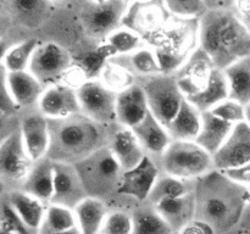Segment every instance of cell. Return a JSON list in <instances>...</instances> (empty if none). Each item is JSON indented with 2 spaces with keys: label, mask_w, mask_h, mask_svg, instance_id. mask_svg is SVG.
Returning a JSON list of instances; mask_svg holds the SVG:
<instances>
[{
  "label": "cell",
  "mask_w": 250,
  "mask_h": 234,
  "mask_svg": "<svg viewBox=\"0 0 250 234\" xmlns=\"http://www.w3.org/2000/svg\"><path fill=\"white\" fill-rule=\"evenodd\" d=\"M51 2H53L54 5H58V4H62V2H65L66 0H50Z\"/></svg>",
  "instance_id": "51"
},
{
  "label": "cell",
  "mask_w": 250,
  "mask_h": 234,
  "mask_svg": "<svg viewBox=\"0 0 250 234\" xmlns=\"http://www.w3.org/2000/svg\"><path fill=\"white\" fill-rule=\"evenodd\" d=\"M211 112L219 118L234 124V126L246 121V106L231 98L216 105L211 110Z\"/></svg>",
  "instance_id": "42"
},
{
  "label": "cell",
  "mask_w": 250,
  "mask_h": 234,
  "mask_svg": "<svg viewBox=\"0 0 250 234\" xmlns=\"http://www.w3.org/2000/svg\"><path fill=\"white\" fill-rule=\"evenodd\" d=\"M87 196L89 195L76 165L54 162V193L50 204L75 210Z\"/></svg>",
  "instance_id": "14"
},
{
  "label": "cell",
  "mask_w": 250,
  "mask_h": 234,
  "mask_svg": "<svg viewBox=\"0 0 250 234\" xmlns=\"http://www.w3.org/2000/svg\"><path fill=\"white\" fill-rule=\"evenodd\" d=\"M0 234H12V233H9V232H5V231H0Z\"/></svg>",
  "instance_id": "52"
},
{
  "label": "cell",
  "mask_w": 250,
  "mask_h": 234,
  "mask_svg": "<svg viewBox=\"0 0 250 234\" xmlns=\"http://www.w3.org/2000/svg\"><path fill=\"white\" fill-rule=\"evenodd\" d=\"M197 218L204 219L217 232L239 223L248 202V189L214 170L195 183Z\"/></svg>",
  "instance_id": "1"
},
{
  "label": "cell",
  "mask_w": 250,
  "mask_h": 234,
  "mask_svg": "<svg viewBox=\"0 0 250 234\" xmlns=\"http://www.w3.org/2000/svg\"><path fill=\"white\" fill-rule=\"evenodd\" d=\"M139 84L146 95L149 111L167 128L186 100L175 76L160 73L144 78Z\"/></svg>",
  "instance_id": "8"
},
{
  "label": "cell",
  "mask_w": 250,
  "mask_h": 234,
  "mask_svg": "<svg viewBox=\"0 0 250 234\" xmlns=\"http://www.w3.org/2000/svg\"><path fill=\"white\" fill-rule=\"evenodd\" d=\"M172 17L165 0H136L127 6L122 26L142 37L150 46Z\"/></svg>",
  "instance_id": "7"
},
{
  "label": "cell",
  "mask_w": 250,
  "mask_h": 234,
  "mask_svg": "<svg viewBox=\"0 0 250 234\" xmlns=\"http://www.w3.org/2000/svg\"><path fill=\"white\" fill-rule=\"evenodd\" d=\"M87 1L93 2V4H104V2L110 1V0H87Z\"/></svg>",
  "instance_id": "50"
},
{
  "label": "cell",
  "mask_w": 250,
  "mask_h": 234,
  "mask_svg": "<svg viewBox=\"0 0 250 234\" xmlns=\"http://www.w3.org/2000/svg\"><path fill=\"white\" fill-rule=\"evenodd\" d=\"M38 234H81V232L78 228H73L71 229V231H66V232H59V233H53V232H48V231H44V229H41Z\"/></svg>",
  "instance_id": "48"
},
{
  "label": "cell",
  "mask_w": 250,
  "mask_h": 234,
  "mask_svg": "<svg viewBox=\"0 0 250 234\" xmlns=\"http://www.w3.org/2000/svg\"><path fill=\"white\" fill-rule=\"evenodd\" d=\"M246 122L250 126V102L246 105Z\"/></svg>",
  "instance_id": "49"
},
{
  "label": "cell",
  "mask_w": 250,
  "mask_h": 234,
  "mask_svg": "<svg viewBox=\"0 0 250 234\" xmlns=\"http://www.w3.org/2000/svg\"><path fill=\"white\" fill-rule=\"evenodd\" d=\"M99 79L116 94L124 92L127 88L137 83L134 80V76L125 66L120 65L112 58L104 66L99 75Z\"/></svg>",
  "instance_id": "38"
},
{
  "label": "cell",
  "mask_w": 250,
  "mask_h": 234,
  "mask_svg": "<svg viewBox=\"0 0 250 234\" xmlns=\"http://www.w3.org/2000/svg\"><path fill=\"white\" fill-rule=\"evenodd\" d=\"M148 114V100L143 87L139 83L117 94L116 123L120 127L134 128Z\"/></svg>",
  "instance_id": "19"
},
{
  "label": "cell",
  "mask_w": 250,
  "mask_h": 234,
  "mask_svg": "<svg viewBox=\"0 0 250 234\" xmlns=\"http://www.w3.org/2000/svg\"><path fill=\"white\" fill-rule=\"evenodd\" d=\"M1 5L15 23L26 28H36L49 17L50 0H1Z\"/></svg>",
  "instance_id": "21"
},
{
  "label": "cell",
  "mask_w": 250,
  "mask_h": 234,
  "mask_svg": "<svg viewBox=\"0 0 250 234\" xmlns=\"http://www.w3.org/2000/svg\"><path fill=\"white\" fill-rule=\"evenodd\" d=\"M1 76L20 110L38 105L45 87L31 71L9 73L1 68Z\"/></svg>",
  "instance_id": "20"
},
{
  "label": "cell",
  "mask_w": 250,
  "mask_h": 234,
  "mask_svg": "<svg viewBox=\"0 0 250 234\" xmlns=\"http://www.w3.org/2000/svg\"><path fill=\"white\" fill-rule=\"evenodd\" d=\"M176 234H217V232L211 224H209L204 219L194 218Z\"/></svg>",
  "instance_id": "45"
},
{
  "label": "cell",
  "mask_w": 250,
  "mask_h": 234,
  "mask_svg": "<svg viewBox=\"0 0 250 234\" xmlns=\"http://www.w3.org/2000/svg\"><path fill=\"white\" fill-rule=\"evenodd\" d=\"M106 202L94 196H87L75 209L77 228L81 234H100L109 214Z\"/></svg>",
  "instance_id": "28"
},
{
  "label": "cell",
  "mask_w": 250,
  "mask_h": 234,
  "mask_svg": "<svg viewBox=\"0 0 250 234\" xmlns=\"http://www.w3.org/2000/svg\"><path fill=\"white\" fill-rule=\"evenodd\" d=\"M153 206L167 221L175 234L186 224L197 218V202L194 193L177 199L164 200Z\"/></svg>",
  "instance_id": "27"
},
{
  "label": "cell",
  "mask_w": 250,
  "mask_h": 234,
  "mask_svg": "<svg viewBox=\"0 0 250 234\" xmlns=\"http://www.w3.org/2000/svg\"><path fill=\"white\" fill-rule=\"evenodd\" d=\"M222 173L231 180H233L234 183H237V184L242 185L247 189H250V162L243 166H239V167L222 171Z\"/></svg>",
  "instance_id": "44"
},
{
  "label": "cell",
  "mask_w": 250,
  "mask_h": 234,
  "mask_svg": "<svg viewBox=\"0 0 250 234\" xmlns=\"http://www.w3.org/2000/svg\"><path fill=\"white\" fill-rule=\"evenodd\" d=\"M20 189L50 204L54 193V161L45 157L34 163Z\"/></svg>",
  "instance_id": "26"
},
{
  "label": "cell",
  "mask_w": 250,
  "mask_h": 234,
  "mask_svg": "<svg viewBox=\"0 0 250 234\" xmlns=\"http://www.w3.org/2000/svg\"><path fill=\"white\" fill-rule=\"evenodd\" d=\"M158 162L163 173L187 180H198L215 170L212 155L188 140H172Z\"/></svg>",
  "instance_id": "5"
},
{
  "label": "cell",
  "mask_w": 250,
  "mask_h": 234,
  "mask_svg": "<svg viewBox=\"0 0 250 234\" xmlns=\"http://www.w3.org/2000/svg\"><path fill=\"white\" fill-rule=\"evenodd\" d=\"M104 43H106L111 48V50L115 53V58L129 55V54L134 53V51L139 50L144 46H148L142 37H139L133 31L124 26L109 34Z\"/></svg>",
  "instance_id": "36"
},
{
  "label": "cell",
  "mask_w": 250,
  "mask_h": 234,
  "mask_svg": "<svg viewBox=\"0 0 250 234\" xmlns=\"http://www.w3.org/2000/svg\"><path fill=\"white\" fill-rule=\"evenodd\" d=\"M128 2L125 0H110L104 4L87 1L82 10V24L87 34L92 38L106 39L109 34L122 26Z\"/></svg>",
  "instance_id": "11"
},
{
  "label": "cell",
  "mask_w": 250,
  "mask_h": 234,
  "mask_svg": "<svg viewBox=\"0 0 250 234\" xmlns=\"http://www.w3.org/2000/svg\"><path fill=\"white\" fill-rule=\"evenodd\" d=\"M33 165L34 162L23 145L20 129L11 132L2 139L0 146V172L2 180L22 184Z\"/></svg>",
  "instance_id": "12"
},
{
  "label": "cell",
  "mask_w": 250,
  "mask_h": 234,
  "mask_svg": "<svg viewBox=\"0 0 250 234\" xmlns=\"http://www.w3.org/2000/svg\"><path fill=\"white\" fill-rule=\"evenodd\" d=\"M160 175L161 168L158 160L146 155L133 168L124 171L117 194L133 197L137 201L148 202Z\"/></svg>",
  "instance_id": "13"
},
{
  "label": "cell",
  "mask_w": 250,
  "mask_h": 234,
  "mask_svg": "<svg viewBox=\"0 0 250 234\" xmlns=\"http://www.w3.org/2000/svg\"><path fill=\"white\" fill-rule=\"evenodd\" d=\"M133 217V234H175L160 212L149 204L139 207L132 214Z\"/></svg>",
  "instance_id": "35"
},
{
  "label": "cell",
  "mask_w": 250,
  "mask_h": 234,
  "mask_svg": "<svg viewBox=\"0 0 250 234\" xmlns=\"http://www.w3.org/2000/svg\"><path fill=\"white\" fill-rule=\"evenodd\" d=\"M150 48L158 55L163 73L175 75L199 48V19L173 16Z\"/></svg>",
  "instance_id": "4"
},
{
  "label": "cell",
  "mask_w": 250,
  "mask_h": 234,
  "mask_svg": "<svg viewBox=\"0 0 250 234\" xmlns=\"http://www.w3.org/2000/svg\"><path fill=\"white\" fill-rule=\"evenodd\" d=\"M234 124L215 116L211 111L202 114V127L195 143L214 156L231 136Z\"/></svg>",
  "instance_id": "25"
},
{
  "label": "cell",
  "mask_w": 250,
  "mask_h": 234,
  "mask_svg": "<svg viewBox=\"0 0 250 234\" xmlns=\"http://www.w3.org/2000/svg\"><path fill=\"white\" fill-rule=\"evenodd\" d=\"M50 149L48 157L54 162L77 165L109 145L106 127L83 114L63 119H49Z\"/></svg>",
  "instance_id": "3"
},
{
  "label": "cell",
  "mask_w": 250,
  "mask_h": 234,
  "mask_svg": "<svg viewBox=\"0 0 250 234\" xmlns=\"http://www.w3.org/2000/svg\"><path fill=\"white\" fill-rule=\"evenodd\" d=\"M89 196L104 200L117 193L124 170L110 151L109 145L76 165Z\"/></svg>",
  "instance_id": "6"
},
{
  "label": "cell",
  "mask_w": 250,
  "mask_h": 234,
  "mask_svg": "<svg viewBox=\"0 0 250 234\" xmlns=\"http://www.w3.org/2000/svg\"><path fill=\"white\" fill-rule=\"evenodd\" d=\"M100 234H133V217L122 210L109 212Z\"/></svg>",
  "instance_id": "41"
},
{
  "label": "cell",
  "mask_w": 250,
  "mask_h": 234,
  "mask_svg": "<svg viewBox=\"0 0 250 234\" xmlns=\"http://www.w3.org/2000/svg\"><path fill=\"white\" fill-rule=\"evenodd\" d=\"M233 11L250 32V0H237Z\"/></svg>",
  "instance_id": "46"
},
{
  "label": "cell",
  "mask_w": 250,
  "mask_h": 234,
  "mask_svg": "<svg viewBox=\"0 0 250 234\" xmlns=\"http://www.w3.org/2000/svg\"><path fill=\"white\" fill-rule=\"evenodd\" d=\"M173 16L182 19H200L208 11L204 0H165Z\"/></svg>",
  "instance_id": "40"
},
{
  "label": "cell",
  "mask_w": 250,
  "mask_h": 234,
  "mask_svg": "<svg viewBox=\"0 0 250 234\" xmlns=\"http://www.w3.org/2000/svg\"><path fill=\"white\" fill-rule=\"evenodd\" d=\"M4 197L17 212V214L23 219L24 223L38 234L43 227L46 207L49 204H45L21 189L10 190Z\"/></svg>",
  "instance_id": "24"
},
{
  "label": "cell",
  "mask_w": 250,
  "mask_h": 234,
  "mask_svg": "<svg viewBox=\"0 0 250 234\" xmlns=\"http://www.w3.org/2000/svg\"><path fill=\"white\" fill-rule=\"evenodd\" d=\"M132 129L136 133L146 155L151 156L155 160H159L168 145L172 143V138L167 128L150 111L138 126Z\"/></svg>",
  "instance_id": "23"
},
{
  "label": "cell",
  "mask_w": 250,
  "mask_h": 234,
  "mask_svg": "<svg viewBox=\"0 0 250 234\" xmlns=\"http://www.w3.org/2000/svg\"><path fill=\"white\" fill-rule=\"evenodd\" d=\"M73 228H77L75 210L56 204L48 205L43 227L41 229L59 233V232L71 231Z\"/></svg>",
  "instance_id": "37"
},
{
  "label": "cell",
  "mask_w": 250,
  "mask_h": 234,
  "mask_svg": "<svg viewBox=\"0 0 250 234\" xmlns=\"http://www.w3.org/2000/svg\"><path fill=\"white\" fill-rule=\"evenodd\" d=\"M195 183L197 180L182 179V178L173 177V176L161 172L160 177L158 178L154 185L148 202L150 205H155L164 200L177 199V197L192 194L195 190Z\"/></svg>",
  "instance_id": "32"
},
{
  "label": "cell",
  "mask_w": 250,
  "mask_h": 234,
  "mask_svg": "<svg viewBox=\"0 0 250 234\" xmlns=\"http://www.w3.org/2000/svg\"><path fill=\"white\" fill-rule=\"evenodd\" d=\"M0 87H1V93H0V110H1L2 116H11L15 112H17L20 110V107L17 106L16 102H15L14 98L10 94L9 89H7L6 82H5L4 77L1 76V82H0Z\"/></svg>",
  "instance_id": "43"
},
{
  "label": "cell",
  "mask_w": 250,
  "mask_h": 234,
  "mask_svg": "<svg viewBox=\"0 0 250 234\" xmlns=\"http://www.w3.org/2000/svg\"><path fill=\"white\" fill-rule=\"evenodd\" d=\"M229 98V87L226 73L224 70L216 68L210 78L207 87L193 97L187 98L190 104L194 105L200 112L211 111L216 105Z\"/></svg>",
  "instance_id": "30"
},
{
  "label": "cell",
  "mask_w": 250,
  "mask_h": 234,
  "mask_svg": "<svg viewBox=\"0 0 250 234\" xmlns=\"http://www.w3.org/2000/svg\"><path fill=\"white\" fill-rule=\"evenodd\" d=\"M216 68L208 54L198 48L173 76L187 99L207 87Z\"/></svg>",
  "instance_id": "15"
},
{
  "label": "cell",
  "mask_w": 250,
  "mask_h": 234,
  "mask_svg": "<svg viewBox=\"0 0 250 234\" xmlns=\"http://www.w3.org/2000/svg\"><path fill=\"white\" fill-rule=\"evenodd\" d=\"M112 60L125 66L134 77L143 78V79L163 73L158 55L150 46H144L129 55L116 56Z\"/></svg>",
  "instance_id": "31"
},
{
  "label": "cell",
  "mask_w": 250,
  "mask_h": 234,
  "mask_svg": "<svg viewBox=\"0 0 250 234\" xmlns=\"http://www.w3.org/2000/svg\"><path fill=\"white\" fill-rule=\"evenodd\" d=\"M214 166L217 171H227L250 162V126L246 121L236 124L231 136L215 154Z\"/></svg>",
  "instance_id": "17"
},
{
  "label": "cell",
  "mask_w": 250,
  "mask_h": 234,
  "mask_svg": "<svg viewBox=\"0 0 250 234\" xmlns=\"http://www.w3.org/2000/svg\"><path fill=\"white\" fill-rule=\"evenodd\" d=\"M202 127V112L187 99L167 126L172 140L195 141Z\"/></svg>",
  "instance_id": "29"
},
{
  "label": "cell",
  "mask_w": 250,
  "mask_h": 234,
  "mask_svg": "<svg viewBox=\"0 0 250 234\" xmlns=\"http://www.w3.org/2000/svg\"><path fill=\"white\" fill-rule=\"evenodd\" d=\"M237 0H204L208 11H226L233 10Z\"/></svg>",
  "instance_id": "47"
},
{
  "label": "cell",
  "mask_w": 250,
  "mask_h": 234,
  "mask_svg": "<svg viewBox=\"0 0 250 234\" xmlns=\"http://www.w3.org/2000/svg\"><path fill=\"white\" fill-rule=\"evenodd\" d=\"M37 107L48 119H63L81 114L77 90L63 83L45 87Z\"/></svg>",
  "instance_id": "16"
},
{
  "label": "cell",
  "mask_w": 250,
  "mask_h": 234,
  "mask_svg": "<svg viewBox=\"0 0 250 234\" xmlns=\"http://www.w3.org/2000/svg\"><path fill=\"white\" fill-rule=\"evenodd\" d=\"M22 141L34 163L48 157L50 149V124L41 112L29 114L22 118L20 124Z\"/></svg>",
  "instance_id": "18"
},
{
  "label": "cell",
  "mask_w": 250,
  "mask_h": 234,
  "mask_svg": "<svg viewBox=\"0 0 250 234\" xmlns=\"http://www.w3.org/2000/svg\"><path fill=\"white\" fill-rule=\"evenodd\" d=\"M72 65V56L62 45L55 41H44L34 51L29 71L44 87H49L60 83L61 78Z\"/></svg>",
  "instance_id": "10"
},
{
  "label": "cell",
  "mask_w": 250,
  "mask_h": 234,
  "mask_svg": "<svg viewBox=\"0 0 250 234\" xmlns=\"http://www.w3.org/2000/svg\"><path fill=\"white\" fill-rule=\"evenodd\" d=\"M0 231L9 232L12 234H37L23 222L17 214L5 197L1 200V219H0Z\"/></svg>",
  "instance_id": "39"
},
{
  "label": "cell",
  "mask_w": 250,
  "mask_h": 234,
  "mask_svg": "<svg viewBox=\"0 0 250 234\" xmlns=\"http://www.w3.org/2000/svg\"><path fill=\"white\" fill-rule=\"evenodd\" d=\"M229 87V98L244 106L250 102V56L224 70Z\"/></svg>",
  "instance_id": "34"
},
{
  "label": "cell",
  "mask_w": 250,
  "mask_h": 234,
  "mask_svg": "<svg viewBox=\"0 0 250 234\" xmlns=\"http://www.w3.org/2000/svg\"><path fill=\"white\" fill-rule=\"evenodd\" d=\"M81 114L97 123L109 127L116 123L117 94L99 79H89L77 90Z\"/></svg>",
  "instance_id": "9"
},
{
  "label": "cell",
  "mask_w": 250,
  "mask_h": 234,
  "mask_svg": "<svg viewBox=\"0 0 250 234\" xmlns=\"http://www.w3.org/2000/svg\"><path fill=\"white\" fill-rule=\"evenodd\" d=\"M199 48L220 70L250 56V32L233 10L207 11L199 19Z\"/></svg>",
  "instance_id": "2"
},
{
  "label": "cell",
  "mask_w": 250,
  "mask_h": 234,
  "mask_svg": "<svg viewBox=\"0 0 250 234\" xmlns=\"http://www.w3.org/2000/svg\"><path fill=\"white\" fill-rule=\"evenodd\" d=\"M109 149L124 171L133 168L146 156L133 129L126 127H120L110 136Z\"/></svg>",
  "instance_id": "22"
},
{
  "label": "cell",
  "mask_w": 250,
  "mask_h": 234,
  "mask_svg": "<svg viewBox=\"0 0 250 234\" xmlns=\"http://www.w3.org/2000/svg\"><path fill=\"white\" fill-rule=\"evenodd\" d=\"M125 1H127L129 4V2H132V1H136V0H125Z\"/></svg>",
  "instance_id": "53"
},
{
  "label": "cell",
  "mask_w": 250,
  "mask_h": 234,
  "mask_svg": "<svg viewBox=\"0 0 250 234\" xmlns=\"http://www.w3.org/2000/svg\"><path fill=\"white\" fill-rule=\"evenodd\" d=\"M39 44L38 39L28 38L9 46L1 55V68L9 73L28 71Z\"/></svg>",
  "instance_id": "33"
}]
</instances>
